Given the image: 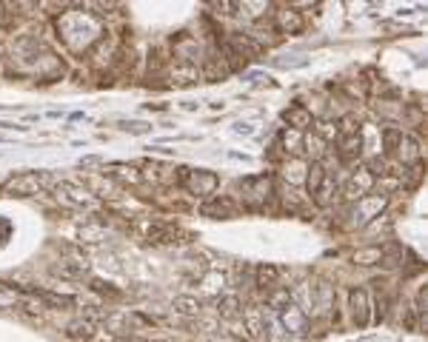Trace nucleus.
Instances as JSON below:
<instances>
[{"label":"nucleus","mask_w":428,"mask_h":342,"mask_svg":"<svg viewBox=\"0 0 428 342\" xmlns=\"http://www.w3.org/2000/svg\"><path fill=\"white\" fill-rule=\"evenodd\" d=\"M180 183L186 185V192L194 194V197H211L217 192L220 185V177L214 174L208 168H180Z\"/></svg>","instance_id":"nucleus-1"},{"label":"nucleus","mask_w":428,"mask_h":342,"mask_svg":"<svg viewBox=\"0 0 428 342\" xmlns=\"http://www.w3.org/2000/svg\"><path fill=\"white\" fill-rule=\"evenodd\" d=\"M237 192H243V200L257 205V203H266L271 194H275V188H271V177H246L237 183Z\"/></svg>","instance_id":"nucleus-2"},{"label":"nucleus","mask_w":428,"mask_h":342,"mask_svg":"<svg viewBox=\"0 0 428 342\" xmlns=\"http://www.w3.org/2000/svg\"><path fill=\"white\" fill-rule=\"evenodd\" d=\"M348 317L357 328H365L372 322V311H368V294L365 288H352L348 291Z\"/></svg>","instance_id":"nucleus-3"},{"label":"nucleus","mask_w":428,"mask_h":342,"mask_svg":"<svg viewBox=\"0 0 428 342\" xmlns=\"http://www.w3.org/2000/svg\"><path fill=\"white\" fill-rule=\"evenodd\" d=\"M200 214L208 220H231V217H237V203L231 197H208L200 205Z\"/></svg>","instance_id":"nucleus-4"},{"label":"nucleus","mask_w":428,"mask_h":342,"mask_svg":"<svg viewBox=\"0 0 428 342\" xmlns=\"http://www.w3.org/2000/svg\"><path fill=\"white\" fill-rule=\"evenodd\" d=\"M223 46H226L231 54H237L243 63L251 60V57H255V54L260 52V46H257L255 41H251L248 34H243V32H231V34L226 37V43H223Z\"/></svg>","instance_id":"nucleus-5"},{"label":"nucleus","mask_w":428,"mask_h":342,"mask_svg":"<svg viewBox=\"0 0 428 342\" xmlns=\"http://www.w3.org/2000/svg\"><path fill=\"white\" fill-rule=\"evenodd\" d=\"M180 237H186L178 225H169V223H151L146 228V240L154 245H171V242H183Z\"/></svg>","instance_id":"nucleus-6"},{"label":"nucleus","mask_w":428,"mask_h":342,"mask_svg":"<svg viewBox=\"0 0 428 342\" xmlns=\"http://www.w3.org/2000/svg\"><path fill=\"white\" fill-rule=\"evenodd\" d=\"M303 26H306V21H303V14L297 9L283 6L280 12H275V29L280 34H300Z\"/></svg>","instance_id":"nucleus-7"},{"label":"nucleus","mask_w":428,"mask_h":342,"mask_svg":"<svg viewBox=\"0 0 428 342\" xmlns=\"http://www.w3.org/2000/svg\"><path fill=\"white\" fill-rule=\"evenodd\" d=\"M372 188H374V177H372V171L368 168H357L352 177H348L345 183V197H365V194H372Z\"/></svg>","instance_id":"nucleus-8"},{"label":"nucleus","mask_w":428,"mask_h":342,"mask_svg":"<svg viewBox=\"0 0 428 342\" xmlns=\"http://www.w3.org/2000/svg\"><path fill=\"white\" fill-rule=\"evenodd\" d=\"M41 185H49V177L46 174H23L9 183L6 192L9 194H17V197H26V194H37V188Z\"/></svg>","instance_id":"nucleus-9"},{"label":"nucleus","mask_w":428,"mask_h":342,"mask_svg":"<svg viewBox=\"0 0 428 342\" xmlns=\"http://www.w3.org/2000/svg\"><path fill=\"white\" fill-rule=\"evenodd\" d=\"M283 120L288 123V128H295V131H306V128H314V117H311V111L300 103L295 106H288L283 111Z\"/></svg>","instance_id":"nucleus-10"},{"label":"nucleus","mask_w":428,"mask_h":342,"mask_svg":"<svg viewBox=\"0 0 428 342\" xmlns=\"http://www.w3.org/2000/svg\"><path fill=\"white\" fill-rule=\"evenodd\" d=\"M360 151H363L360 131H357V135H345V137L340 140V146H337V160H340V163H357Z\"/></svg>","instance_id":"nucleus-11"},{"label":"nucleus","mask_w":428,"mask_h":342,"mask_svg":"<svg viewBox=\"0 0 428 342\" xmlns=\"http://www.w3.org/2000/svg\"><path fill=\"white\" fill-rule=\"evenodd\" d=\"M57 197H61L66 205H92V197L86 192H81L77 185H72V183H61V185H57Z\"/></svg>","instance_id":"nucleus-12"},{"label":"nucleus","mask_w":428,"mask_h":342,"mask_svg":"<svg viewBox=\"0 0 428 342\" xmlns=\"http://www.w3.org/2000/svg\"><path fill=\"white\" fill-rule=\"evenodd\" d=\"M385 203H388V197L380 192V194H372V197H368L365 203H360V223H372L374 217H380V212H383V208H385Z\"/></svg>","instance_id":"nucleus-13"},{"label":"nucleus","mask_w":428,"mask_h":342,"mask_svg":"<svg viewBox=\"0 0 428 342\" xmlns=\"http://www.w3.org/2000/svg\"><path fill=\"white\" fill-rule=\"evenodd\" d=\"M203 74H206V80H223V78H228V74H231V66H228L226 57L214 54V57H208Z\"/></svg>","instance_id":"nucleus-14"},{"label":"nucleus","mask_w":428,"mask_h":342,"mask_svg":"<svg viewBox=\"0 0 428 342\" xmlns=\"http://www.w3.org/2000/svg\"><path fill=\"white\" fill-rule=\"evenodd\" d=\"M325 177H328V171H325V166L320 163V160H314L308 166V177H306V188H308V194L314 197L317 192H320V185L325 183Z\"/></svg>","instance_id":"nucleus-15"},{"label":"nucleus","mask_w":428,"mask_h":342,"mask_svg":"<svg viewBox=\"0 0 428 342\" xmlns=\"http://www.w3.org/2000/svg\"><path fill=\"white\" fill-rule=\"evenodd\" d=\"M66 334L77 342H89L94 337V322L92 319H72L66 326Z\"/></svg>","instance_id":"nucleus-16"},{"label":"nucleus","mask_w":428,"mask_h":342,"mask_svg":"<svg viewBox=\"0 0 428 342\" xmlns=\"http://www.w3.org/2000/svg\"><path fill=\"white\" fill-rule=\"evenodd\" d=\"M397 155H400V160H403L405 166L420 163V146H417V140L408 137V135H403V140H400V146H397Z\"/></svg>","instance_id":"nucleus-17"},{"label":"nucleus","mask_w":428,"mask_h":342,"mask_svg":"<svg viewBox=\"0 0 428 342\" xmlns=\"http://www.w3.org/2000/svg\"><path fill=\"white\" fill-rule=\"evenodd\" d=\"M280 143H283L286 155H300L303 146H306V135H303V131H295V128H286L280 135Z\"/></svg>","instance_id":"nucleus-18"},{"label":"nucleus","mask_w":428,"mask_h":342,"mask_svg":"<svg viewBox=\"0 0 428 342\" xmlns=\"http://www.w3.org/2000/svg\"><path fill=\"white\" fill-rule=\"evenodd\" d=\"M54 274H61L66 280H83L89 274L86 262H77V260H63L61 265H54Z\"/></svg>","instance_id":"nucleus-19"},{"label":"nucleus","mask_w":428,"mask_h":342,"mask_svg":"<svg viewBox=\"0 0 428 342\" xmlns=\"http://www.w3.org/2000/svg\"><path fill=\"white\" fill-rule=\"evenodd\" d=\"M277 277H280V269H275V265H257V269H255V285H257V288H263V291L275 288Z\"/></svg>","instance_id":"nucleus-20"},{"label":"nucleus","mask_w":428,"mask_h":342,"mask_svg":"<svg viewBox=\"0 0 428 342\" xmlns=\"http://www.w3.org/2000/svg\"><path fill=\"white\" fill-rule=\"evenodd\" d=\"M280 311H283V322H286L288 331H303L306 328V317H303V311L297 306H291V302H288V306L280 308Z\"/></svg>","instance_id":"nucleus-21"},{"label":"nucleus","mask_w":428,"mask_h":342,"mask_svg":"<svg viewBox=\"0 0 428 342\" xmlns=\"http://www.w3.org/2000/svg\"><path fill=\"white\" fill-rule=\"evenodd\" d=\"M23 297L17 294L14 285L9 282H0V308H14V306H21Z\"/></svg>","instance_id":"nucleus-22"},{"label":"nucleus","mask_w":428,"mask_h":342,"mask_svg":"<svg viewBox=\"0 0 428 342\" xmlns=\"http://www.w3.org/2000/svg\"><path fill=\"white\" fill-rule=\"evenodd\" d=\"M400 140H403V131L400 128H394V126L383 128V151H385V155H397Z\"/></svg>","instance_id":"nucleus-23"},{"label":"nucleus","mask_w":428,"mask_h":342,"mask_svg":"<svg viewBox=\"0 0 428 342\" xmlns=\"http://www.w3.org/2000/svg\"><path fill=\"white\" fill-rule=\"evenodd\" d=\"M357 265H380L383 262V249H360L352 254Z\"/></svg>","instance_id":"nucleus-24"},{"label":"nucleus","mask_w":428,"mask_h":342,"mask_svg":"<svg viewBox=\"0 0 428 342\" xmlns=\"http://www.w3.org/2000/svg\"><path fill=\"white\" fill-rule=\"evenodd\" d=\"M171 78H174V83H178V86H189V83L197 80V69H194L191 63H183V66H178V71H174Z\"/></svg>","instance_id":"nucleus-25"},{"label":"nucleus","mask_w":428,"mask_h":342,"mask_svg":"<svg viewBox=\"0 0 428 342\" xmlns=\"http://www.w3.org/2000/svg\"><path fill=\"white\" fill-rule=\"evenodd\" d=\"M217 311H220L223 317H235V314L240 311V299H237L235 294H228V297L217 299Z\"/></svg>","instance_id":"nucleus-26"},{"label":"nucleus","mask_w":428,"mask_h":342,"mask_svg":"<svg viewBox=\"0 0 428 342\" xmlns=\"http://www.w3.org/2000/svg\"><path fill=\"white\" fill-rule=\"evenodd\" d=\"M314 131H317V135L314 137H320L323 143H332L337 135H340V128H337V123H317L314 126Z\"/></svg>","instance_id":"nucleus-27"},{"label":"nucleus","mask_w":428,"mask_h":342,"mask_svg":"<svg viewBox=\"0 0 428 342\" xmlns=\"http://www.w3.org/2000/svg\"><path fill=\"white\" fill-rule=\"evenodd\" d=\"M174 311H180V314H200V302L197 299H189V297H180V299H174Z\"/></svg>","instance_id":"nucleus-28"},{"label":"nucleus","mask_w":428,"mask_h":342,"mask_svg":"<svg viewBox=\"0 0 428 342\" xmlns=\"http://www.w3.org/2000/svg\"><path fill=\"white\" fill-rule=\"evenodd\" d=\"M246 322H248V331L255 334V337H263V331H266V322L260 319V314L257 311H246Z\"/></svg>","instance_id":"nucleus-29"},{"label":"nucleus","mask_w":428,"mask_h":342,"mask_svg":"<svg viewBox=\"0 0 428 342\" xmlns=\"http://www.w3.org/2000/svg\"><path fill=\"white\" fill-rule=\"evenodd\" d=\"M403 174L408 177V180H405V185H408V188H414V185L422 180V166H420V163H414V166L408 168V171H403Z\"/></svg>","instance_id":"nucleus-30"},{"label":"nucleus","mask_w":428,"mask_h":342,"mask_svg":"<svg viewBox=\"0 0 428 342\" xmlns=\"http://www.w3.org/2000/svg\"><path fill=\"white\" fill-rule=\"evenodd\" d=\"M92 288L97 291V294H109V297H120V291L118 288H111L109 282H103V280H92Z\"/></svg>","instance_id":"nucleus-31"}]
</instances>
